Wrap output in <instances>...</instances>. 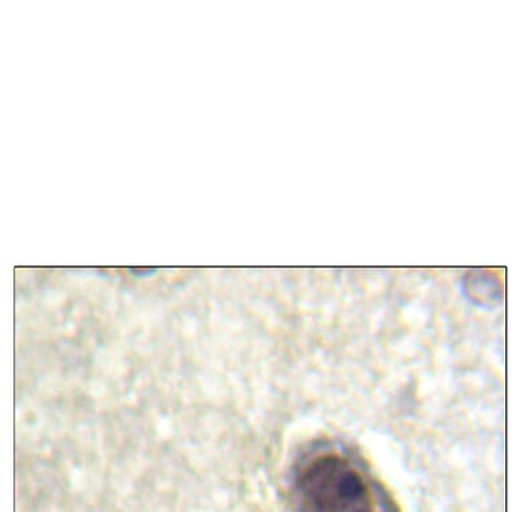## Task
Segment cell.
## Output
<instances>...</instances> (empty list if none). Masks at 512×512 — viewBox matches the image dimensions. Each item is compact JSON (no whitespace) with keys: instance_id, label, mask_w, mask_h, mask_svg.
<instances>
[{"instance_id":"6da1fadb","label":"cell","mask_w":512,"mask_h":512,"mask_svg":"<svg viewBox=\"0 0 512 512\" xmlns=\"http://www.w3.org/2000/svg\"><path fill=\"white\" fill-rule=\"evenodd\" d=\"M291 499L294 512H397L358 460L334 450L311 452L299 462Z\"/></svg>"}]
</instances>
